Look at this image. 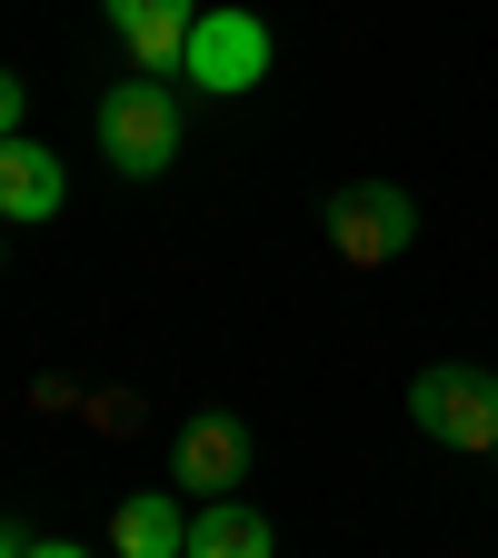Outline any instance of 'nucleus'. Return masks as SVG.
<instances>
[{
	"instance_id": "10",
	"label": "nucleus",
	"mask_w": 498,
	"mask_h": 558,
	"mask_svg": "<svg viewBox=\"0 0 498 558\" xmlns=\"http://www.w3.org/2000/svg\"><path fill=\"white\" fill-rule=\"evenodd\" d=\"M81 538H60V529H31V519H0V558H70Z\"/></svg>"
},
{
	"instance_id": "7",
	"label": "nucleus",
	"mask_w": 498,
	"mask_h": 558,
	"mask_svg": "<svg viewBox=\"0 0 498 558\" xmlns=\"http://www.w3.org/2000/svg\"><path fill=\"white\" fill-rule=\"evenodd\" d=\"M100 11H110V31H120L130 70H180V50H190V21H199V0H100Z\"/></svg>"
},
{
	"instance_id": "3",
	"label": "nucleus",
	"mask_w": 498,
	"mask_h": 558,
	"mask_svg": "<svg viewBox=\"0 0 498 558\" xmlns=\"http://www.w3.org/2000/svg\"><path fill=\"white\" fill-rule=\"evenodd\" d=\"M409 418H418V439L478 459V449H498V379L469 369V360H439V369L409 379Z\"/></svg>"
},
{
	"instance_id": "12",
	"label": "nucleus",
	"mask_w": 498,
	"mask_h": 558,
	"mask_svg": "<svg viewBox=\"0 0 498 558\" xmlns=\"http://www.w3.org/2000/svg\"><path fill=\"white\" fill-rule=\"evenodd\" d=\"M31 120V81H21V70H0V140H11Z\"/></svg>"
},
{
	"instance_id": "9",
	"label": "nucleus",
	"mask_w": 498,
	"mask_h": 558,
	"mask_svg": "<svg viewBox=\"0 0 498 558\" xmlns=\"http://www.w3.org/2000/svg\"><path fill=\"white\" fill-rule=\"evenodd\" d=\"M110 548L120 558H190V509L170 488H139V499L110 509Z\"/></svg>"
},
{
	"instance_id": "13",
	"label": "nucleus",
	"mask_w": 498,
	"mask_h": 558,
	"mask_svg": "<svg viewBox=\"0 0 498 558\" xmlns=\"http://www.w3.org/2000/svg\"><path fill=\"white\" fill-rule=\"evenodd\" d=\"M0 230H11V220H0ZM0 269H11V250H0Z\"/></svg>"
},
{
	"instance_id": "4",
	"label": "nucleus",
	"mask_w": 498,
	"mask_h": 558,
	"mask_svg": "<svg viewBox=\"0 0 498 558\" xmlns=\"http://www.w3.org/2000/svg\"><path fill=\"white\" fill-rule=\"evenodd\" d=\"M409 240H418V199L399 180H349V190H329V250L349 269H389Z\"/></svg>"
},
{
	"instance_id": "11",
	"label": "nucleus",
	"mask_w": 498,
	"mask_h": 558,
	"mask_svg": "<svg viewBox=\"0 0 498 558\" xmlns=\"http://www.w3.org/2000/svg\"><path fill=\"white\" fill-rule=\"evenodd\" d=\"M90 429L130 439V429H139V399H130V389H100V399H90Z\"/></svg>"
},
{
	"instance_id": "2",
	"label": "nucleus",
	"mask_w": 498,
	"mask_h": 558,
	"mask_svg": "<svg viewBox=\"0 0 498 558\" xmlns=\"http://www.w3.org/2000/svg\"><path fill=\"white\" fill-rule=\"evenodd\" d=\"M269 60H279V40H269L259 11H199L190 21V50H180V81L199 100H240V90L269 81Z\"/></svg>"
},
{
	"instance_id": "6",
	"label": "nucleus",
	"mask_w": 498,
	"mask_h": 558,
	"mask_svg": "<svg viewBox=\"0 0 498 558\" xmlns=\"http://www.w3.org/2000/svg\"><path fill=\"white\" fill-rule=\"evenodd\" d=\"M60 199H70V170L40 150V140H0V220H21V230H40V220H60Z\"/></svg>"
},
{
	"instance_id": "1",
	"label": "nucleus",
	"mask_w": 498,
	"mask_h": 558,
	"mask_svg": "<svg viewBox=\"0 0 498 558\" xmlns=\"http://www.w3.org/2000/svg\"><path fill=\"white\" fill-rule=\"evenodd\" d=\"M100 160L120 170V180H160V170H180V130H190V110H180V90H170V70H130L120 90H100Z\"/></svg>"
},
{
	"instance_id": "8",
	"label": "nucleus",
	"mask_w": 498,
	"mask_h": 558,
	"mask_svg": "<svg viewBox=\"0 0 498 558\" xmlns=\"http://www.w3.org/2000/svg\"><path fill=\"white\" fill-rule=\"evenodd\" d=\"M269 548H279V519H259L240 488L190 509V558H269Z\"/></svg>"
},
{
	"instance_id": "5",
	"label": "nucleus",
	"mask_w": 498,
	"mask_h": 558,
	"mask_svg": "<svg viewBox=\"0 0 498 558\" xmlns=\"http://www.w3.org/2000/svg\"><path fill=\"white\" fill-rule=\"evenodd\" d=\"M250 478V418L230 409H199L190 429L170 439V488H190V499H220V488Z\"/></svg>"
}]
</instances>
